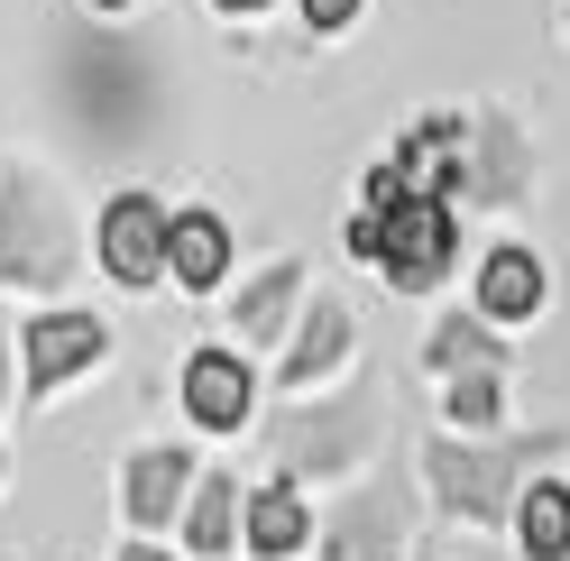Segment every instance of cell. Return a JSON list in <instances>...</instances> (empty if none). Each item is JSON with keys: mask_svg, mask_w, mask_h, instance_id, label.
Wrapping results in <instances>:
<instances>
[{"mask_svg": "<svg viewBox=\"0 0 570 561\" xmlns=\"http://www.w3.org/2000/svg\"><path fill=\"white\" fill-rule=\"evenodd\" d=\"M239 506H248V498H239L230 479H203V488H194V506H185V543H194V552H230V543H239V534H230Z\"/></svg>", "mask_w": 570, "mask_h": 561, "instance_id": "11", "label": "cell"}, {"mask_svg": "<svg viewBox=\"0 0 570 561\" xmlns=\"http://www.w3.org/2000/svg\"><path fill=\"white\" fill-rule=\"evenodd\" d=\"M166 239H175L166 203H148V194H120L111 213H101V267H111L120 286H157V276H166Z\"/></svg>", "mask_w": 570, "mask_h": 561, "instance_id": "2", "label": "cell"}, {"mask_svg": "<svg viewBox=\"0 0 570 561\" xmlns=\"http://www.w3.org/2000/svg\"><path fill=\"white\" fill-rule=\"evenodd\" d=\"M304 19L313 28H350V19H360V0H304Z\"/></svg>", "mask_w": 570, "mask_h": 561, "instance_id": "14", "label": "cell"}, {"mask_svg": "<svg viewBox=\"0 0 570 561\" xmlns=\"http://www.w3.org/2000/svg\"><path fill=\"white\" fill-rule=\"evenodd\" d=\"M533 304H543V258H533V249H488V267H479V313H488V323H524Z\"/></svg>", "mask_w": 570, "mask_h": 561, "instance_id": "5", "label": "cell"}, {"mask_svg": "<svg viewBox=\"0 0 570 561\" xmlns=\"http://www.w3.org/2000/svg\"><path fill=\"white\" fill-rule=\"evenodd\" d=\"M111 350V323L101 313H38L19 332V360H28V387H65L75 368H92Z\"/></svg>", "mask_w": 570, "mask_h": 561, "instance_id": "3", "label": "cell"}, {"mask_svg": "<svg viewBox=\"0 0 570 561\" xmlns=\"http://www.w3.org/2000/svg\"><path fill=\"white\" fill-rule=\"evenodd\" d=\"M515 524H524V561H561V552H570V488H561V479L524 488Z\"/></svg>", "mask_w": 570, "mask_h": 561, "instance_id": "9", "label": "cell"}, {"mask_svg": "<svg viewBox=\"0 0 570 561\" xmlns=\"http://www.w3.org/2000/svg\"><path fill=\"white\" fill-rule=\"evenodd\" d=\"M368 222H377V213H368ZM377 230H386V239H377V267L396 276V286H433V276L451 267V239H460V222H451L442 194H405Z\"/></svg>", "mask_w": 570, "mask_h": 561, "instance_id": "1", "label": "cell"}, {"mask_svg": "<svg viewBox=\"0 0 570 561\" xmlns=\"http://www.w3.org/2000/svg\"><path fill=\"white\" fill-rule=\"evenodd\" d=\"M166 267L185 276V286H222V267H230V230L212 222V213H185L166 239Z\"/></svg>", "mask_w": 570, "mask_h": 561, "instance_id": "8", "label": "cell"}, {"mask_svg": "<svg viewBox=\"0 0 570 561\" xmlns=\"http://www.w3.org/2000/svg\"><path fill=\"white\" fill-rule=\"evenodd\" d=\"M185 405L203 414L212 433H230V424H248L258 396H248V368L230 360V350H194V360H185Z\"/></svg>", "mask_w": 570, "mask_h": 561, "instance_id": "4", "label": "cell"}, {"mask_svg": "<svg viewBox=\"0 0 570 561\" xmlns=\"http://www.w3.org/2000/svg\"><path fill=\"white\" fill-rule=\"evenodd\" d=\"M185 506V451H138L129 461V524H166Z\"/></svg>", "mask_w": 570, "mask_h": 561, "instance_id": "7", "label": "cell"}, {"mask_svg": "<svg viewBox=\"0 0 570 561\" xmlns=\"http://www.w3.org/2000/svg\"><path fill=\"white\" fill-rule=\"evenodd\" d=\"M451 414H460V424H497V377H488V368H470V377L451 387Z\"/></svg>", "mask_w": 570, "mask_h": 561, "instance_id": "13", "label": "cell"}, {"mask_svg": "<svg viewBox=\"0 0 570 561\" xmlns=\"http://www.w3.org/2000/svg\"><path fill=\"white\" fill-rule=\"evenodd\" d=\"M304 534H313V524H304V498H295V488H285V479H267L258 498L239 506V543H258L267 561H276V552H295Z\"/></svg>", "mask_w": 570, "mask_h": 561, "instance_id": "6", "label": "cell"}, {"mask_svg": "<svg viewBox=\"0 0 570 561\" xmlns=\"http://www.w3.org/2000/svg\"><path fill=\"white\" fill-rule=\"evenodd\" d=\"M295 286H304L295 267H267L258 286H248V295L230 304V323H239L248 341H276V332H285V304H295Z\"/></svg>", "mask_w": 570, "mask_h": 561, "instance_id": "12", "label": "cell"}, {"mask_svg": "<svg viewBox=\"0 0 570 561\" xmlns=\"http://www.w3.org/2000/svg\"><path fill=\"white\" fill-rule=\"evenodd\" d=\"M377 239H386V230L360 213V222H350V258H368V267H377Z\"/></svg>", "mask_w": 570, "mask_h": 561, "instance_id": "15", "label": "cell"}, {"mask_svg": "<svg viewBox=\"0 0 570 561\" xmlns=\"http://www.w3.org/2000/svg\"><path fill=\"white\" fill-rule=\"evenodd\" d=\"M222 10H239V19H248V10H267V0H222Z\"/></svg>", "mask_w": 570, "mask_h": 561, "instance_id": "17", "label": "cell"}, {"mask_svg": "<svg viewBox=\"0 0 570 561\" xmlns=\"http://www.w3.org/2000/svg\"><path fill=\"white\" fill-rule=\"evenodd\" d=\"M341 350H350V313H341V304H313V313H304L295 360H285V387H313V377H323Z\"/></svg>", "mask_w": 570, "mask_h": 561, "instance_id": "10", "label": "cell"}, {"mask_svg": "<svg viewBox=\"0 0 570 561\" xmlns=\"http://www.w3.org/2000/svg\"><path fill=\"white\" fill-rule=\"evenodd\" d=\"M92 10H129V0H92Z\"/></svg>", "mask_w": 570, "mask_h": 561, "instance_id": "18", "label": "cell"}, {"mask_svg": "<svg viewBox=\"0 0 570 561\" xmlns=\"http://www.w3.org/2000/svg\"><path fill=\"white\" fill-rule=\"evenodd\" d=\"M120 561H166V552H148V543H129V552H120Z\"/></svg>", "mask_w": 570, "mask_h": 561, "instance_id": "16", "label": "cell"}]
</instances>
